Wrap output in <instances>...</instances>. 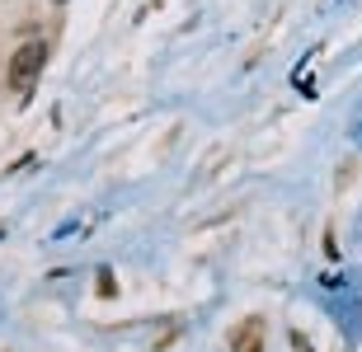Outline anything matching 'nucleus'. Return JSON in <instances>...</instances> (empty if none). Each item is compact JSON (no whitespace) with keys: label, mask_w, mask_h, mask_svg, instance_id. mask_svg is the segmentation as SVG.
<instances>
[{"label":"nucleus","mask_w":362,"mask_h":352,"mask_svg":"<svg viewBox=\"0 0 362 352\" xmlns=\"http://www.w3.org/2000/svg\"><path fill=\"white\" fill-rule=\"evenodd\" d=\"M42 66H47V42L33 38V42H19L10 52V66H5V85H10L14 95H28L33 85H38Z\"/></svg>","instance_id":"obj_1"},{"label":"nucleus","mask_w":362,"mask_h":352,"mask_svg":"<svg viewBox=\"0 0 362 352\" xmlns=\"http://www.w3.org/2000/svg\"><path fill=\"white\" fill-rule=\"evenodd\" d=\"M57 5H66V0H57Z\"/></svg>","instance_id":"obj_2"}]
</instances>
